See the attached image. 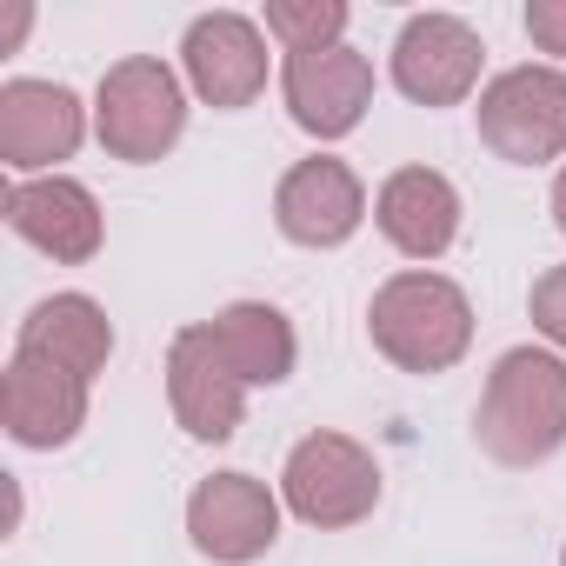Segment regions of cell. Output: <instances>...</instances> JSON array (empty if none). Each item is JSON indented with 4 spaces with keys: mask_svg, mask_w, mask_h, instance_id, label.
Masks as SVG:
<instances>
[{
    "mask_svg": "<svg viewBox=\"0 0 566 566\" xmlns=\"http://www.w3.org/2000/svg\"><path fill=\"white\" fill-rule=\"evenodd\" d=\"M526 41L539 54L566 61V0H533V8H526Z\"/></svg>",
    "mask_w": 566,
    "mask_h": 566,
    "instance_id": "20",
    "label": "cell"
},
{
    "mask_svg": "<svg viewBox=\"0 0 566 566\" xmlns=\"http://www.w3.org/2000/svg\"><path fill=\"white\" fill-rule=\"evenodd\" d=\"M0 420H8V440L28 453H54L87 427V380L41 360V354H14L8 380H0Z\"/></svg>",
    "mask_w": 566,
    "mask_h": 566,
    "instance_id": "12",
    "label": "cell"
},
{
    "mask_svg": "<svg viewBox=\"0 0 566 566\" xmlns=\"http://www.w3.org/2000/svg\"><path fill=\"white\" fill-rule=\"evenodd\" d=\"M180 67L207 107L240 114L266 94V34L247 14H200L180 41Z\"/></svg>",
    "mask_w": 566,
    "mask_h": 566,
    "instance_id": "11",
    "label": "cell"
},
{
    "mask_svg": "<svg viewBox=\"0 0 566 566\" xmlns=\"http://www.w3.org/2000/svg\"><path fill=\"white\" fill-rule=\"evenodd\" d=\"M553 227L566 233V167H559V180H553Z\"/></svg>",
    "mask_w": 566,
    "mask_h": 566,
    "instance_id": "22",
    "label": "cell"
},
{
    "mask_svg": "<svg viewBox=\"0 0 566 566\" xmlns=\"http://www.w3.org/2000/svg\"><path fill=\"white\" fill-rule=\"evenodd\" d=\"M473 440L500 467H539L566 447V360L546 347H513L493 360L473 407Z\"/></svg>",
    "mask_w": 566,
    "mask_h": 566,
    "instance_id": "1",
    "label": "cell"
},
{
    "mask_svg": "<svg viewBox=\"0 0 566 566\" xmlns=\"http://www.w3.org/2000/svg\"><path fill=\"white\" fill-rule=\"evenodd\" d=\"M526 314H533V327L566 354V266H546L539 280H533V294H526Z\"/></svg>",
    "mask_w": 566,
    "mask_h": 566,
    "instance_id": "19",
    "label": "cell"
},
{
    "mask_svg": "<svg viewBox=\"0 0 566 566\" xmlns=\"http://www.w3.org/2000/svg\"><path fill=\"white\" fill-rule=\"evenodd\" d=\"M14 354H41V360L81 374V380L94 387V374H101L107 354H114V321H107V307L87 301V294H48L41 307H28Z\"/></svg>",
    "mask_w": 566,
    "mask_h": 566,
    "instance_id": "17",
    "label": "cell"
},
{
    "mask_svg": "<svg viewBox=\"0 0 566 566\" xmlns=\"http://www.w3.org/2000/svg\"><path fill=\"white\" fill-rule=\"evenodd\" d=\"M559 566H566V553H559Z\"/></svg>",
    "mask_w": 566,
    "mask_h": 566,
    "instance_id": "23",
    "label": "cell"
},
{
    "mask_svg": "<svg viewBox=\"0 0 566 566\" xmlns=\"http://www.w3.org/2000/svg\"><path fill=\"white\" fill-rule=\"evenodd\" d=\"M480 140L513 167H546L566 154V74L559 67H506L480 87Z\"/></svg>",
    "mask_w": 566,
    "mask_h": 566,
    "instance_id": "5",
    "label": "cell"
},
{
    "mask_svg": "<svg viewBox=\"0 0 566 566\" xmlns=\"http://www.w3.org/2000/svg\"><path fill=\"white\" fill-rule=\"evenodd\" d=\"M367 334L400 374L427 380V374H447V367L467 360V347H473V301L453 287L447 273L407 266V273H394V280L374 287Z\"/></svg>",
    "mask_w": 566,
    "mask_h": 566,
    "instance_id": "2",
    "label": "cell"
},
{
    "mask_svg": "<svg viewBox=\"0 0 566 566\" xmlns=\"http://www.w3.org/2000/svg\"><path fill=\"white\" fill-rule=\"evenodd\" d=\"M280 94H287V114L301 134L314 140H340L367 120L374 107V61L340 48H314V54H287L280 67Z\"/></svg>",
    "mask_w": 566,
    "mask_h": 566,
    "instance_id": "9",
    "label": "cell"
},
{
    "mask_svg": "<svg viewBox=\"0 0 566 566\" xmlns=\"http://www.w3.org/2000/svg\"><path fill=\"white\" fill-rule=\"evenodd\" d=\"M280 506L307 526H360L374 506H380V467L360 440L347 433H307L287 467H280Z\"/></svg>",
    "mask_w": 566,
    "mask_h": 566,
    "instance_id": "4",
    "label": "cell"
},
{
    "mask_svg": "<svg viewBox=\"0 0 566 566\" xmlns=\"http://www.w3.org/2000/svg\"><path fill=\"white\" fill-rule=\"evenodd\" d=\"M486 41L460 14H413L394 41V87L413 107H460L480 87Z\"/></svg>",
    "mask_w": 566,
    "mask_h": 566,
    "instance_id": "7",
    "label": "cell"
},
{
    "mask_svg": "<svg viewBox=\"0 0 566 566\" xmlns=\"http://www.w3.org/2000/svg\"><path fill=\"white\" fill-rule=\"evenodd\" d=\"M28 28H34V8H28V0H14V8H8V14H0V54H14Z\"/></svg>",
    "mask_w": 566,
    "mask_h": 566,
    "instance_id": "21",
    "label": "cell"
},
{
    "mask_svg": "<svg viewBox=\"0 0 566 566\" xmlns=\"http://www.w3.org/2000/svg\"><path fill=\"white\" fill-rule=\"evenodd\" d=\"M167 407H174V420H180L193 440H207V447L233 440L240 420H247V387L213 360L200 321L180 327L174 347H167Z\"/></svg>",
    "mask_w": 566,
    "mask_h": 566,
    "instance_id": "14",
    "label": "cell"
},
{
    "mask_svg": "<svg viewBox=\"0 0 566 566\" xmlns=\"http://www.w3.org/2000/svg\"><path fill=\"white\" fill-rule=\"evenodd\" d=\"M8 227L41 247L48 260L61 266H87L107 240V220H101V200L94 187L67 180V174H41V180H14L8 187Z\"/></svg>",
    "mask_w": 566,
    "mask_h": 566,
    "instance_id": "13",
    "label": "cell"
},
{
    "mask_svg": "<svg viewBox=\"0 0 566 566\" xmlns=\"http://www.w3.org/2000/svg\"><path fill=\"white\" fill-rule=\"evenodd\" d=\"M266 34L287 54L340 48L347 41V8L340 0H266Z\"/></svg>",
    "mask_w": 566,
    "mask_h": 566,
    "instance_id": "18",
    "label": "cell"
},
{
    "mask_svg": "<svg viewBox=\"0 0 566 566\" xmlns=\"http://www.w3.org/2000/svg\"><path fill=\"white\" fill-rule=\"evenodd\" d=\"M94 134L127 167L167 160L174 140L187 134V87H180V74L167 61H154V54L114 61L101 74V87H94Z\"/></svg>",
    "mask_w": 566,
    "mask_h": 566,
    "instance_id": "3",
    "label": "cell"
},
{
    "mask_svg": "<svg viewBox=\"0 0 566 566\" xmlns=\"http://www.w3.org/2000/svg\"><path fill=\"white\" fill-rule=\"evenodd\" d=\"M374 220L407 260H440L460 240V187L440 167H400L374 193Z\"/></svg>",
    "mask_w": 566,
    "mask_h": 566,
    "instance_id": "15",
    "label": "cell"
},
{
    "mask_svg": "<svg viewBox=\"0 0 566 566\" xmlns=\"http://www.w3.org/2000/svg\"><path fill=\"white\" fill-rule=\"evenodd\" d=\"M273 220L294 247H347L367 220V187L347 160L334 154H314V160H294L273 187Z\"/></svg>",
    "mask_w": 566,
    "mask_h": 566,
    "instance_id": "10",
    "label": "cell"
},
{
    "mask_svg": "<svg viewBox=\"0 0 566 566\" xmlns=\"http://www.w3.org/2000/svg\"><path fill=\"white\" fill-rule=\"evenodd\" d=\"M187 533L213 566H247L280 539V493L253 473H213L187 500Z\"/></svg>",
    "mask_w": 566,
    "mask_h": 566,
    "instance_id": "8",
    "label": "cell"
},
{
    "mask_svg": "<svg viewBox=\"0 0 566 566\" xmlns=\"http://www.w3.org/2000/svg\"><path fill=\"white\" fill-rule=\"evenodd\" d=\"M200 334H207L213 360H220L240 387H280V380L294 374V360H301L294 321L280 314V307H266V301H233V307H220L213 321H200Z\"/></svg>",
    "mask_w": 566,
    "mask_h": 566,
    "instance_id": "16",
    "label": "cell"
},
{
    "mask_svg": "<svg viewBox=\"0 0 566 566\" xmlns=\"http://www.w3.org/2000/svg\"><path fill=\"white\" fill-rule=\"evenodd\" d=\"M87 140V107L61 81H8L0 87V160L14 180H41L74 160Z\"/></svg>",
    "mask_w": 566,
    "mask_h": 566,
    "instance_id": "6",
    "label": "cell"
}]
</instances>
